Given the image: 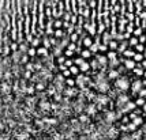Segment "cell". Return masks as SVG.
<instances>
[{
    "mask_svg": "<svg viewBox=\"0 0 146 140\" xmlns=\"http://www.w3.org/2000/svg\"><path fill=\"white\" fill-rule=\"evenodd\" d=\"M94 103L97 105V108H98V109H102L104 106H107V105L109 103V97L105 95V94H102V93H100V94H96Z\"/></svg>",
    "mask_w": 146,
    "mask_h": 140,
    "instance_id": "cell-1",
    "label": "cell"
},
{
    "mask_svg": "<svg viewBox=\"0 0 146 140\" xmlns=\"http://www.w3.org/2000/svg\"><path fill=\"white\" fill-rule=\"evenodd\" d=\"M115 87L119 89L120 91H126V90L130 87V84H128V80L126 78H117V79L115 80Z\"/></svg>",
    "mask_w": 146,
    "mask_h": 140,
    "instance_id": "cell-2",
    "label": "cell"
},
{
    "mask_svg": "<svg viewBox=\"0 0 146 140\" xmlns=\"http://www.w3.org/2000/svg\"><path fill=\"white\" fill-rule=\"evenodd\" d=\"M89 82H90V78L88 76V75H81V74H78L76 75V80H75V83L82 89V87H85L86 84H89Z\"/></svg>",
    "mask_w": 146,
    "mask_h": 140,
    "instance_id": "cell-3",
    "label": "cell"
},
{
    "mask_svg": "<svg viewBox=\"0 0 146 140\" xmlns=\"http://www.w3.org/2000/svg\"><path fill=\"white\" fill-rule=\"evenodd\" d=\"M117 136H119V128H116L115 125H112V127L109 128L108 131H107V133H105V140H108V139H117Z\"/></svg>",
    "mask_w": 146,
    "mask_h": 140,
    "instance_id": "cell-4",
    "label": "cell"
},
{
    "mask_svg": "<svg viewBox=\"0 0 146 140\" xmlns=\"http://www.w3.org/2000/svg\"><path fill=\"white\" fill-rule=\"evenodd\" d=\"M117 118H119V117H117V113L113 112V110H108V112H105V114H104V120L111 122V124H113Z\"/></svg>",
    "mask_w": 146,
    "mask_h": 140,
    "instance_id": "cell-5",
    "label": "cell"
},
{
    "mask_svg": "<svg viewBox=\"0 0 146 140\" xmlns=\"http://www.w3.org/2000/svg\"><path fill=\"white\" fill-rule=\"evenodd\" d=\"M97 105H96L94 102L93 103H88L86 106H85V113L88 116H96L97 114Z\"/></svg>",
    "mask_w": 146,
    "mask_h": 140,
    "instance_id": "cell-6",
    "label": "cell"
},
{
    "mask_svg": "<svg viewBox=\"0 0 146 140\" xmlns=\"http://www.w3.org/2000/svg\"><path fill=\"white\" fill-rule=\"evenodd\" d=\"M130 101V97L126 95V94H119L117 95V99H116V105H117V108H121V106H124L127 102Z\"/></svg>",
    "mask_w": 146,
    "mask_h": 140,
    "instance_id": "cell-7",
    "label": "cell"
},
{
    "mask_svg": "<svg viewBox=\"0 0 146 140\" xmlns=\"http://www.w3.org/2000/svg\"><path fill=\"white\" fill-rule=\"evenodd\" d=\"M107 76H108V79H111V80H116L117 78L120 76V72H119L117 68H111V70L107 72Z\"/></svg>",
    "mask_w": 146,
    "mask_h": 140,
    "instance_id": "cell-8",
    "label": "cell"
},
{
    "mask_svg": "<svg viewBox=\"0 0 146 140\" xmlns=\"http://www.w3.org/2000/svg\"><path fill=\"white\" fill-rule=\"evenodd\" d=\"M38 106H40L41 110L46 112V110H51L52 109V103L49 101H46V99H41V101L38 102Z\"/></svg>",
    "mask_w": 146,
    "mask_h": 140,
    "instance_id": "cell-9",
    "label": "cell"
},
{
    "mask_svg": "<svg viewBox=\"0 0 146 140\" xmlns=\"http://www.w3.org/2000/svg\"><path fill=\"white\" fill-rule=\"evenodd\" d=\"M63 94L66 97H68V98H72V97H75L78 94V90L75 89V86L74 87H67V89H64Z\"/></svg>",
    "mask_w": 146,
    "mask_h": 140,
    "instance_id": "cell-10",
    "label": "cell"
},
{
    "mask_svg": "<svg viewBox=\"0 0 146 140\" xmlns=\"http://www.w3.org/2000/svg\"><path fill=\"white\" fill-rule=\"evenodd\" d=\"M142 87H143V84H142V82L137 79V80H135V82L133 83V86H131V90H133V94H137V93H139Z\"/></svg>",
    "mask_w": 146,
    "mask_h": 140,
    "instance_id": "cell-11",
    "label": "cell"
},
{
    "mask_svg": "<svg viewBox=\"0 0 146 140\" xmlns=\"http://www.w3.org/2000/svg\"><path fill=\"white\" fill-rule=\"evenodd\" d=\"M96 58L98 60V63L101 65V68H105L107 67V64H108V57L107 56H104V55H97Z\"/></svg>",
    "mask_w": 146,
    "mask_h": 140,
    "instance_id": "cell-12",
    "label": "cell"
},
{
    "mask_svg": "<svg viewBox=\"0 0 146 140\" xmlns=\"http://www.w3.org/2000/svg\"><path fill=\"white\" fill-rule=\"evenodd\" d=\"M42 121L46 125H57L59 124V120L55 117H42Z\"/></svg>",
    "mask_w": 146,
    "mask_h": 140,
    "instance_id": "cell-13",
    "label": "cell"
},
{
    "mask_svg": "<svg viewBox=\"0 0 146 140\" xmlns=\"http://www.w3.org/2000/svg\"><path fill=\"white\" fill-rule=\"evenodd\" d=\"M121 63L124 64V67H126L127 70H134V68H135V65H137L135 60H123Z\"/></svg>",
    "mask_w": 146,
    "mask_h": 140,
    "instance_id": "cell-14",
    "label": "cell"
},
{
    "mask_svg": "<svg viewBox=\"0 0 146 140\" xmlns=\"http://www.w3.org/2000/svg\"><path fill=\"white\" fill-rule=\"evenodd\" d=\"M51 140H66V136L63 132H53L51 135Z\"/></svg>",
    "mask_w": 146,
    "mask_h": 140,
    "instance_id": "cell-15",
    "label": "cell"
},
{
    "mask_svg": "<svg viewBox=\"0 0 146 140\" xmlns=\"http://www.w3.org/2000/svg\"><path fill=\"white\" fill-rule=\"evenodd\" d=\"M142 136H143L142 129H137V131H134L133 133H131V137H133V140H141V139H142Z\"/></svg>",
    "mask_w": 146,
    "mask_h": 140,
    "instance_id": "cell-16",
    "label": "cell"
},
{
    "mask_svg": "<svg viewBox=\"0 0 146 140\" xmlns=\"http://www.w3.org/2000/svg\"><path fill=\"white\" fill-rule=\"evenodd\" d=\"M78 120L81 121L83 125H85V124H89V122H90V116H88L86 113H85V114H82V113H81V114L78 116Z\"/></svg>",
    "mask_w": 146,
    "mask_h": 140,
    "instance_id": "cell-17",
    "label": "cell"
},
{
    "mask_svg": "<svg viewBox=\"0 0 146 140\" xmlns=\"http://www.w3.org/2000/svg\"><path fill=\"white\" fill-rule=\"evenodd\" d=\"M37 55L38 56H48L49 53H48V48H45V46H42V48H38L37 49Z\"/></svg>",
    "mask_w": 146,
    "mask_h": 140,
    "instance_id": "cell-18",
    "label": "cell"
},
{
    "mask_svg": "<svg viewBox=\"0 0 146 140\" xmlns=\"http://www.w3.org/2000/svg\"><path fill=\"white\" fill-rule=\"evenodd\" d=\"M89 68H90V64L86 63V61H83V63L79 65V70L82 71V72H88V71H89Z\"/></svg>",
    "mask_w": 146,
    "mask_h": 140,
    "instance_id": "cell-19",
    "label": "cell"
},
{
    "mask_svg": "<svg viewBox=\"0 0 146 140\" xmlns=\"http://www.w3.org/2000/svg\"><path fill=\"white\" fill-rule=\"evenodd\" d=\"M98 44H100V42H94V44H92L89 46V51L92 52V53H97V52H98Z\"/></svg>",
    "mask_w": 146,
    "mask_h": 140,
    "instance_id": "cell-20",
    "label": "cell"
},
{
    "mask_svg": "<svg viewBox=\"0 0 146 140\" xmlns=\"http://www.w3.org/2000/svg\"><path fill=\"white\" fill-rule=\"evenodd\" d=\"M90 67H92L93 70H98V68H101V65H100V63H98V60H97V58L93 60V61H90Z\"/></svg>",
    "mask_w": 146,
    "mask_h": 140,
    "instance_id": "cell-21",
    "label": "cell"
},
{
    "mask_svg": "<svg viewBox=\"0 0 146 140\" xmlns=\"http://www.w3.org/2000/svg\"><path fill=\"white\" fill-rule=\"evenodd\" d=\"M26 53H27V55H29L30 57H34V56L37 55V49H36L34 46H32L30 49H27V52H26Z\"/></svg>",
    "mask_w": 146,
    "mask_h": 140,
    "instance_id": "cell-22",
    "label": "cell"
},
{
    "mask_svg": "<svg viewBox=\"0 0 146 140\" xmlns=\"http://www.w3.org/2000/svg\"><path fill=\"white\" fill-rule=\"evenodd\" d=\"M109 67H111V68H117V67H119V60H117V58H115V60H111V61H109Z\"/></svg>",
    "mask_w": 146,
    "mask_h": 140,
    "instance_id": "cell-23",
    "label": "cell"
},
{
    "mask_svg": "<svg viewBox=\"0 0 146 140\" xmlns=\"http://www.w3.org/2000/svg\"><path fill=\"white\" fill-rule=\"evenodd\" d=\"M108 46H109L111 51H116V49H117V42H116V39H112V41L108 44Z\"/></svg>",
    "mask_w": 146,
    "mask_h": 140,
    "instance_id": "cell-24",
    "label": "cell"
},
{
    "mask_svg": "<svg viewBox=\"0 0 146 140\" xmlns=\"http://www.w3.org/2000/svg\"><path fill=\"white\" fill-rule=\"evenodd\" d=\"M143 72H145V71L142 70L141 67H135V68H134V74H135L137 76H142V75H143Z\"/></svg>",
    "mask_w": 146,
    "mask_h": 140,
    "instance_id": "cell-25",
    "label": "cell"
},
{
    "mask_svg": "<svg viewBox=\"0 0 146 140\" xmlns=\"http://www.w3.org/2000/svg\"><path fill=\"white\" fill-rule=\"evenodd\" d=\"M81 56H82L83 58H89L90 56H92V52H90L89 49H85V51L81 52Z\"/></svg>",
    "mask_w": 146,
    "mask_h": 140,
    "instance_id": "cell-26",
    "label": "cell"
},
{
    "mask_svg": "<svg viewBox=\"0 0 146 140\" xmlns=\"http://www.w3.org/2000/svg\"><path fill=\"white\" fill-rule=\"evenodd\" d=\"M116 56H117V53L115 51H109L108 53H107V57L109 58V60H115L116 58Z\"/></svg>",
    "mask_w": 146,
    "mask_h": 140,
    "instance_id": "cell-27",
    "label": "cell"
},
{
    "mask_svg": "<svg viewBox=\"0 0 146 140\" xmlns=\"http://www.w3.org/2000/svg\"><path fill=\"white\" fill-rule=\"evenodd\" d=\"M70 71H71V74H74V75H78V74H79V67H76V64L75 65H71L70 67Z\"/></svg>",
    "mask_w": 146,
    "mask_h": 140,
    "instance_id": "cell-28",
    "label": "cell"
},
{
    "mask_svg": "<svg viewBox=\"0 0 146 140\" xmlns=\"http://www.w3.org/2000/svg\"><path fill=\"white\" fill-rule=\"evenodd\" d=\"M66 84H67L68 87H74L76 83H75V80H74V79H71V78H67V79H66Z\"/></svg>",
    "mask_w": 146,
    "mask_h": 140,
    "instance_id": "cell-29",
    "label": "cell"
},
{
    "mask_svg": "<svg viewBox=\"0 0 146 140\" xmlns=\"http://www.w3.org/2000/svg\"><path fill=\"white\" fill-rule=\"evenodd\" d=\"M81 41H82V39H81ZM82 44L85 45V46H88V48H89L90 45H92V39H90V37H85L83 41H82Z\"/></svg>",
    "mask_w": 146,
    "mask_h": 140,
    "instance_id": "cell-30",
    "label": "cell"
},
{
    "mask_svg": "<svg viewBox=\"0 0 146 140\" xmlns=\"http://www.w3.org/2000/svg\"><path fill=\"white\" fill-rule=\"evenodd\" d=\"M145 98H142V97H139V98H137V101H135V103H137V106H143L145 105Z\"/></svg>",
    "mask_w": 146,
    "mask_h": 140,
    "instance_id": "cell-31",
    "label": "cell"
},
{
    "mask_svg": "<svg viewBox=\"0 0 146 140\" xmlns=\"http://www.w3.org/2000/svg\"><path fill=\"white\" fill-rule=\"evenodd\" d=\"M137 129H138V127H137L134 122H131V124L127 125V131H130V132H134V131H137Z\"/></svg>",
    "mask_w": 146,
    "mask_h": 140,
    "instance_id": "cell-32",
    "label": "cell"
},
{
    "mask_svg": "<svg viewBox=\"0 0 146 140\" xmlns=\"http://www.w3.org/2000/svg\"><path fill=\"white\" fill-rule=\"evenodd\" d=\"M133 57L135 61H142V60H143V55H142V53H135Z\"/></svg>",
    "mask_w": 146,
    "mask_h": 140,
    "instance_id": "cell-33",
    "label": "cell"
},
{
    "mask_svg": "<svg viewBox=\"0 0 146 140\" xmlns=\"http://www.w3.org/2000/svg\"><path fill=\"white\" fill-rule=\"evenodd\" d=\"M126 48H127V42H126V41H123V42L120 44V46H117V52L126 51Z\"/></svg>",
    "mask_w": 146,
    "mask_h": 140,
    "instance_id": "cell-34",
    "label": "cell"
},
{
    "mask_svg": "<svg viewBox=\"0 0 146 140\" xmlns=\"http://www.w3.org/2000/svg\"><path fill=\"white\" fill-rule=\"evenodd\" d=\"M53 26H55L56 29H59V27H62V26H63V22H62V20H59V19H53Z\"/></svg>",
    "mask_w": 146,
    "mask_h": 140,
    "instance_id": "cell-35",
    "label": "cell"
},
{
    "mask_svg": "<svg viewBox=\"0 0 146 140\" xmlns=\"http://www.w3.org/2000/svg\"><path fill=\"white\" fill-rule=\"evenodd\" d=\"M98 51H100V52L108 51V46H107V44H98Z\"/></svg>",
    "mask_w": 146,
    "mask_h": 140,
    "instance_id": "cell-36",
    "label": "cell"
},
{
    "mask_svg": "<svg viewBox=\"0 0 146 140\" xmlns=\"http://www.w3.org/2000/svg\"><path fill=\"white\" fill-rule=\"evenodd\" d=\"M40 42H41V41H40V38H33V41L30 42V45H32V46H34V48H37L38 45H40Z\"/></svg>",
    "mask_w": 146,
    "mask_h": 140,
    "instance_id": "cell-37",
    "label": "cell"
},
{
    "mask_svg": "<svg viewBox=\"0 0 146 140\" xmlns=\"http://www.w3.org/2000/svg\"><path fill=\"white\" fill-rule=\"evenodd\" d=\"M78 35H79L78 33H71V34H70V39L72 41V42H76V39H78Z\"/></svg>",
    "mask_w": 146,
    "mask_h": 140,
    "instance_id": "cell-38",
    "label": "cell"
},
{
    "mask_svg": "<svg viewBox=\"0 0 146 140\" xmlns=\"http://www.w3.org/2000/svg\"><path fill=\"white\" fill-rule=\"evenodd\" d=\"M67 49H68V51H71V52H74V51H75V49H76L75 42H71V44L67 45Z\"/></svg>",
    "mask_w": 146,
    "mask_h": 140,
    "instance_id": "cell-39",
    "label": "cell"
},
{
    "mask_svg": "<svg viewBox=\"0 0 146 140\" xmlns=\"http://www.w3.org/2000/svg\"><path fill=\"white\" fill-rule=\"evenodd\" d=\"M42 44H44V46L45 48H49V46H51V41H49V39L48 38H44V41H42Z\"/></svg>",
    "mask_w": 146,
    "mask_h": 140,
    "instance_id": "cell-40",
    "label": "cell"
},
{
    "mask_svg": "<svg viewBox=\"0 0 146 140\" xmlns=\"http://www.w3.org/2000/svg\"><path fill=\"white\" fill-rule=\"evenodd\" d=\"M57 63H59V65H60V64H64L66 63V57H64V56H59V57H57Z\"/></svg>",
    "mask_w": 146,
    "mask_h": 140,
    "instance_id": "cell-41",
    "label": "cell"
},
{
    "mask_svg": "<svg viewBox=\"0 0 146 140\" xmlns=\"http://www.w3.org/2000/svg\"><path fill=\"white\" fill-rule=\"evenodd\" d=\"M74 61H75V64L78 65V67H79V65H81V64L85 61V58H83V57H78L76 60H74Z\"/></svg>",
    "mask_w": 146,
    "mask_h": 140,
    "instance_id": "cell-42",
    "label": "cell"
},
{
    "mask_svg": "<svg viewBox=\"0 0 146 140\" xmlns=\"http://www.w3.org/2000/svg\"><path fill=\"white\" fill-rule=\"evenodd\" d=\"M138 94H139V97H142V98H146V89H141V91Z\"/></svg>",
    "mask_w": 146,
    "mask_h": 140,
    "instance_id": "cell-43",
    "label": "cell"
},
{
    "mask_svg": "<svg viewBox=\"0 0 146 140\" xmlns=\"http://www.w3.org/2000/svg\"><path fill=\"white\" fill-rule=\"evenodd\" d=\"M55 35H56V37H63L64 35L63 30H56V32H55Z\"/></svg>",
    "mask_w": 146,
    "mask_h": 140,
    "instance_id": "cell-44",
    "label": "cell"
},
{
    "mask_svg": "<svg viewBox=\"0 0 146 140\" xmlns=\"http://www.w3.org/2000/svg\"><path fill=\"white\" fill-rule=\"evenodd\" d=\"M135 53H134L133 51H126L124 52V56H127V57H131V56H134Z\"/></svg>",
    "mask_w": 146,
    "mask_h": 140,
    "instance_id": "cell-45",
    "label": "cell"
},
{
    "mask_svg": "<svg viewBox=\"0 0 146 140\" xmlns=\"http://www.w3.org/2000/svg\"><path fill=\"white\" fill-rule=\"evenodd\" d=\"M66 65H67V67H68V68H70L71 65H74V64H75V61H72V60H66Z\"/></svg>",
    "mask_w": 146,
    "mask_h": 140,
    "instance_id": "cell-46",
    "label": "cell"
},
{
    "mask_svg": "<svg viewBox=\"0 0 146 140\" xmlns=\"http://www.w3.org/2000/svg\"><path fill=\"white\" fill-rule=\"evenodd\" d=\"M137 51H138V52H143V51H145L143 45H142V44H137Z\"/></svg>",
    "mask_w": 146,
    "mask_h": 140,
    "instance_id": "cell-47",
    "label": "cell"
},
{
    "mask_svg": "<svg viewBox=\"0 0 146 140\" xmlns=\"http://www.w3.org/2000/svg\"><path fill=\"white\" fill-rule=\"evenodd\" d=\"M63 75L66 78H68L71 75V71H70V68H67V70H64V72H63Z\"/></svg>",
    "mask_w": 146,
    "mask_h": 140,
    "instance_id": "cell-48",
    "label": "cell"
},
{
    "mask_svg": "<svg viewBox=\"0 0 146 140\" xmlns=\"http://www.w3.org/2000/svg\"><path fill=\"white\" fill-rule=\"evenodd\" d=\"M72 53H74V52L68 51V49H66V51H64V55H66V56H67V57H68V56H72Z\"/></svg>",
    "mask_w": 146,
    "mask_h": 140,
    "instance_id": "cell-49",
    "label": "cell"
},
{
    "mask_svg": "<svg viewBox=\"0 0 146 140\" xmlns=\"http://www.w3.org/2000/svg\"><path fill=\"white\" fill-rule=\"evenodd\" d=\"M139 39H141V42H146V41H145V39H146V37H145V35H141V37H139Z\"/></svg>",
    "mask_w": 146,
    "mask_h": 140,
    "instance_id": "cell-50",
    "label": "cell"
},
{
    "mask_svg": "<svg viewBox=\"0 0 146 140\" xmlns=\"http://www.w3.org/2000/svg\"><path fill=\"white\" fill-rule=\"evenodd\" d=\"M142 132H143V135H146V124H143V128H142Z\"/></svg>",
    "mask_w": 146,
    "mask_h": 140,
    "instance_id": "cell-51",
    "label": "cell"
},
{
    "mask_svg": "<svg viewBox=\"0 0 146 140\" xmlns=\"http://www.w3.org/2000/svg\"><path fill=\"white\" fill-rule=\"evenodd\" d=\"M142 112H143V113H146V102H145V105L142 106Z\"/></svg>",
    "mask_w": 146,
    "mask_h": 140,
    "instance_id": "cell-52",
    "label": "cell"
},
{
    "mask_svg": "<svg viewBox=\"0 0 146 140\" xmlns=\"http://www.w3.org/2000/svg\"><path fill=\"white\" fill-rule=\"evenodd\" d=\"M141 64H142V67H145V68H146V60H143Z\"/></svg>",
    "mask_w": 146,
    "mask_h": 140,
    "instance_id": "cell-53",
    "label": "cell"
},
{
    "mask_svg": "<svg viewBox=\"0 0 146 140\" xmlns=\"http://www.w3.org/2000/svg\"><path fill=\"white\" fill-rule=\"evenodd\" d=\"M142 84H143V86H145V87H146V79H145V80H143V82H142Z\"/></svg>",
    "mask_w": 146,
    "mask_h": 140,
    "instance_id": "cell-54",
    "label": "cell"
},
{
    "mask_svg": "<svg viewBox=\"0 0 146 140\" xmlns=\"http://www.w3.org/2000/svg\"><path fill=\"white\" fill-rule=\"evenodd\" d=\"M143 76H145V78H146V71H145V72H143Z\"/></svg>",
    "mask_w": 146,
    "mask_h": 140,
    "instance_id": "cell-55",
    "label": "cell"
},
{
    "mask_svg": "<svg viewBox=\"0 0 146 140\" xmlns=\"http://www.w3.org/2000/svg\"><path fill=\"white\" fill-rule=\"evenodd\" d=\"M145 140H146V139H145Z\"/></svg>",
    "mask_w": 146,
    "mask_h": 140,
    "instance_id": "cell-56",
    "label": "cell"
}]
</instances>
